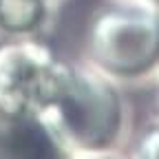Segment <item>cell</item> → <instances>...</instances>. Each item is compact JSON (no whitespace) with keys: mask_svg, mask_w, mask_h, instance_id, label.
<instances>
[{"mask_svg":"<svg viewBox=\"0 0 159 159\" xmlns=\"http://www.w3.org/2000/svg\"><path fill=\"white\" fill-rule=\"evenodd\" d=\"M38 133L60 157H126L137 130L128 89L89 62L64 60L53 99L35 119Z\"/></svg>","mask_w":159,"mask_h":159,"instance_id":"obj_1","label":"cell"},{"mask_svg":"<svg viewBox=\"0 0 159 159\" xmlns=\"http://www.w3.org/2000/svg\"><path fill=\"white\" fill-rule=\"evenodd\" d=\"M82 60L124 89H146L159 75V2L106 0L86 25Z\"/></svg>","mask_w":159,"mask_h":159,"instance_id":"obj_2","label":"cell"},{"mask_svg":"<svg viewBox=\"0 0 159 159\" xmlns=\"http://www.w3.org/2000/svg\"><path fill=\"white\" fill-rule=\"evenodd\" d=\"M64 60L42 38H0V133L38 130Z\"/></svg>","mask_w":159,"mask_h":159,"instance_id":"obj_3","label":"cell"},{"mask_svg":"<svg viewBox=\"0 0 159 159\" xmlns=\"http://www.w3.org/2000/svg\"><path fill=\"white\" fill-rule=\"evenodd\" d=\"M55 16L42 0H0V38H44Z\"/></svg>","mask_w":159,"mask_h":159,"instance_id":"obj_4","label":"cell"},{"mask_svg":"<svg viewBox=\"0 0 159 159\" xmlns=\"http://www.w3.org/2000/svg\"><path fill=\"white\" fill-rule=\"evenodd\" d=\"M126 157H144V159H155L157 157V122H152L146 126L135 130L130 146H128V155Z\"/></svg>","mask_w":159,"mask_h":159,"instance_id":"obj_5","label":"cell"},{"mask_svg":"<svg viewBox=\"0 0 159 159\" xmlns=\"http://www.w3.org/2000/svg\"><path fill=\"white\" fill-rule=\"evenodd\" d=\"M42 2H47L53 11H60V7H62V5L66 2V0H42Z\"/></svg>","mask_w":159,"mask_h":159,"instance_id":"obj_6","label":"cell"},{"mask_svg":"<svg viewBox=\"0 0 159 159\" xmlns=\"http://www.w3.org/2000/svg\"><path fill=\"white\" fill-rule=\"evenodd\" d=\"M146 2H159V0H146Z\"/></svg>","mask_w":159,"mask_h":159,"instance_id":"obj_7","label":"cell"}]
</instances>
